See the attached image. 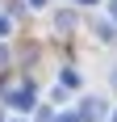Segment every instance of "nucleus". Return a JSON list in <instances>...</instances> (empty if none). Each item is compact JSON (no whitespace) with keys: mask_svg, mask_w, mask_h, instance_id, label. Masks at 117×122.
<instances>
[{"mask_svg":"<svg viewBox=\"0 0 117 122\" xmlns=\"http://www.w3.org/2000/svg\"><path fill=\"white\" fill-rule=\"evenodd\" d=\"M4 30H9V17H0V34H4Z\"/></svg>","mask_w":117,"mask_h":122,"instance_id":"nucleus-1","label":"nucleus"},{"mask_svg":"<svg viewBox=\"0 0 117 122\" xmlns=\"http://www.w3.org/2000/svg\"><path fill=\"white\" fill-rule=\"evenodd\" d=\"M29 4H34V9H42V4H46V0H29Z\"/></svg>","mask_w":117,"mask_h":122,"instance_id":"nucleus-2","label":"nucleus"},{"mask_svg":"<svg viewBox=\"0 0 117 122\" xmlns=\"http://www.w3.org/2000/svg\"><path fill=\"white\" fill-rule=\"evenodd\" d=\"M113 84H117V72H113Z\"/></svg>","mask_w":117,"mask_h":122,"instance_id":"nucleus-3","label":"nucleus"},{"mask_svg":"<svg viewBox=\"0 0 117 122\" xmlns=\"http://www.w3.org/2000/svg\"><path fill=\"white\" fill-rule=\"evenodd\" d=\"M84 4H92V0H84Z\"/></svg>","mask_w":117,"mask_h":122,"instance_id":"nucleus-4","label":"nucleus"}]
</instances>
